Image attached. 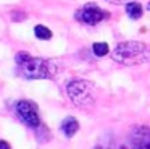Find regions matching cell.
<instances>
[{"label": "cell", "mask_w": 150, "mask_h": 149, "mask_svg": "<svg viewBox=\"0 0 150 149\" xmlns=\"http://www.w3.org/2000/svg\"><path fill=\"white\" fill-rule=\"evenodd\" d=\"M15 60L18 65V73L26 80H49L57 73V67L53 65V62L33 57L28 52H18Z\"/></svg>", "instance_id": "1"}, {"label": "cell", "mask_w": 150, "mask_h": 149, "mask_svg": "<svg viewBox=\"0 0 150 149\" xmlns=\"http://www.w3.org/2000/svg\"><path fill=\"white\" fill-rule=\"evenodd\" d=\"M111 57L118 63L127 65H140L150 58V45L140 41H126L120 42L111 52Z\"/></svg>", "instance_id": "2"}, {"label": "cell", "mask_w": 150, "mask_h": 149, "mask_svg": "<svg viewBox=\"0 0 150 149\" xmlns=\"http://www.w3.org/2000/svg\"><path fill=\"white\" fill-rule=\"evenodd\" d=\"M66 92L76 107L87 109L94 104V84L86 80H73L66 84Z\"/></svg>", "instance_id": "3"}, {"label": "cell", "mask_w": 150, "mask_h": 149, "mask_svg": "<svg viewBox=\"0 0 150 149\" xmlns=\"http://www.w3.org/2000/svg\"><path fill=\"white\" fill-rule=\"evenodd\" d=\"M74 18L78 19L79 23H82V24L95 26V24H98V23H102V21L110 18V11L102 10L100 6L94 5V3H86L84 6H81V8L76 11Z\"/></svg>", "instance_id": "4"}, {"label": "cell", "mask_w": 150, "mask_h": 149, "mask_svg": "<svg viewBox=\"0 0 150 149\" xmlns=\"http://www.w3.org/2000/svg\"><path fill=\"white\" fill-rule=\"evenodd\" d=\"M16 113L29 128L37 130L40 126V117H39V109L33 100H20L16 104Z\"/></svg>", "instance_id": "5"}, {"label": "cell", "mask_w": 150, "mask_h": 149, "mask_svg": "<svg viewBox=\"0 0 150 149\" xmlns=\"http://www.w3.org/2000/svg\"><path fill=\"white\" fill-rule=\"evenodd\" d=\"M132 149H150V128H139L134 131Z\"/></svg>", "instance_id": "6"}, {"label": "cell", "mask_w": 150, "mask_h": 149, "mask_svg": "<svg viewBox=\"0 0 150 149\" xmlns=\"http://www.w3.org/2000/svg\"><path fill=\"white\" fill-rule=\"evenodd\" d=\"M60 128H62L63 135H65L66 138H71V136H74L76 133H78L79 123H78V120H76L74 117H66V118L62 122Z\"/></svg>", "instance_id": "7"}, {"label": "cell", "mask_w": 150, "mask_h": 149, "mask_svg": "<svg viewBox=\"0 0 150 149\" xmlns=\"http://www.w3.org/2000/svg\"><path fill=\"white\" fill-rule=\"evenodd\" d=\"M111 148H113V135L105 133L94 143V146L91 149H111Z\"/></svg>", "instance_id": "8"}, {"label": "cell", "mask_w": 150, "mask_h": 149, "mask_svg": "<svg viewBox=\"0 0 150 149\" xmlns=\"http://www.w3.org/2000/svg\"><path fill=\"white\" fill-rule=\"evenodd\" d=\"M126 13L131 19H139V18H142L144 8L139 2H129V3H126Z\"/></svg>", "instance_id": "9"}, {"label": "cell", "mask_w": 150, "mask_h": 149, "mask_svg": "<svg viewBox=\"0 0 150 149\" xmlns=\"http://www.w3.org/2000/svg\"><path fill=\"white\" fill-rule=\"evenodd\" d=\"M34 34H36L37 39H42V41H49V39H52V31H50L47 26H44V24H37L36 28H34Z\"/></svg>", "instance_id": "10"}, {"label": "cell", "mask_w": 150, "mask_h": 149, "mask_svg": "<svg viewBox=\"0 0 150 149\" xmlns=\"http://www.w3.org/2000/svg\"><path fill=\"white\" fill-rule=\"evenodd\" d=\"M92 50H94V54L97 55V57H105L110 49H108L107 42H95V44L92 45Z\"/></svg>", "instance_id": "11"}, {"label": "cell", "mask_w": 150, "mask_h": 149, "mask_svg": "<svg viewBox=\"0 0 150 149\" xmlns=\"http://www.w3.org/2000/svg\"><path fill=\"white\" fill-rule=\"evenodd\" d=\"M0 149H11V146H10V143L0 139Z\"/></svg>", "instance_id": "12"}, {"label": "cell", "mask_w": 150, "mask_h": 149, "mask_svg": "<svg viewBox=\"0 0 150 149\" xmlns=\"http://www.w3.org/2000/svg\"><path fill=\"white\" fill-rule=\"evenodd\" d=\"M108 2H113V3H120V2H123V0H108Z\"/></svg>", "instance_id": "13"}, {"label": "cell", "mask_w": 150, "mask_h": 149, "mask_svg": "<svg viewBox=\"0 0 150 149\" xmlns=\"http://www.w3.org/2000/svg\"><path fill=\"white\" fill-rule=\"evenodd\" d=\"M120 149H127V146H126V144H121V146H120Z\"/></svg>", "instance_id": "14"}, {"label": "cell", "mask_w": 150, "mask_h": 149, "mask_svg": "<svg viewBox=\"0 0 150 149\" xmlns=\"http://www.w3.org/2000/svg\"><path fill=\"white\" fill-rule=\"evenodd\" d=\"M149 10H150V5H149Z\"/></svg>", "instance_id": "15"}]
</instances>
